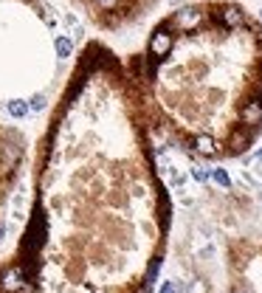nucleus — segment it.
Listing matches in <instances>:
<instances>
[{
  "label": "nucleus",
  "instance_id": "1",
  "mask_svg": "<svg viewBox=\"0 0 262 293\" xmlns=\"http://www.w3.org/2000/svg\"><path fill=\"white\" fill-rule=\"evenodd\" d=\"M169 48H172V34L166 25H161L153 34V40H150V56H153V60H164V56L169 54Z\"/></svg>",
  "mask_w": 262,
  "mask_h": 293
},
{
  "label": "nucleus",
  "instance_id": "2",
  "mask_svg": "<svg viewBox=\"0 0 262 293\" xmlns=\"http://www.w3.org/2000/svg\"><path fill=\"white\" fill-rule=\"evenodd\" d=\"M240 119H243L245 124H259L262 122V96H256V99H248V102L240 107Z\"/></svg>",
  "mask_w": 262,
  "mask_h": 293
},
{
  "label": "nucleus",
  "instance_id": "3",
  "mask_svg": "<svg viewBox=\"0 0 262 293\" xmlns=\"http://www.w3.org/2000/svg\"><path fill=\"white\" fill-rule=\"evenodd\" d=\"M25 285V271L23 268H12L3 274V279H0V287L6 293H20V287Z\"/></svg>",
  "mask_w": 262,
  "mask_h": 293
},
{
  "label": "nucleus",
  "instance_id": "4",
  "mask_svg": "<svg viewBox=\"0 0 262 293\" xmlns=\"http://www.w3.org/2000/svg\"><path fill=\"white\" fill-rule=\"evenodd\" d=\"M175 23L181 25V28H192V25L200 23V12H197V9H183V12L175 14Z\"/></svg>",
  "mask_w": 262,
  "mask_h": 293
},
{
  "label": "nucleus",
  "instance_id": "5",
  "mask_svg": "<svg viewBox=\"0 0 262 293\" xmlns=\"http://www.w3.org/2000/svg\"><path fill=\"white\" fill-rule=\"evenodd\" d=\"M220 20L226 25H231V28H237V25H243V12H240L237 6H228V9L220 12Z\"/></svg>",
  "mask_w": 262,
  "mask_h": 293
},
{
  "label": "nucleus",
  "instance_id": "6",
  "mask_svg": "<svg viewBox=\"0 0 262 293\" xmlns=\"http://www.w3.org/2000/svg\"><path fill=\"white\" fill-rule=\"evenodd\" d=\"M54 48H56V56H60V60H68V56L73 54V40L65 37V34H60L54 40Z\"/></svg>",
  "mask_w": 262,
  "mask_h": 293
},
{
  "label": "nucleus",
  "instance_id": "7",
  "mask_svg": "<svg viewBox=\"0 0 262 293\" xmlns=\"http://www.w3.org/2000/svg\"><path fill=\"white\" fill-rule=\"evenodd\" d=\"M6 110H9V116H14V119H25L31 113L25 99H12V102L6 104Z\"/></svg>",
  "mask_w": 262,
  "mask_h": 293
},
{
  "label": "nucleus",
  "instance_id": "8",
  "mask_svg": "<svg viewBox=\"0 0 262 293\" xmlns=\"http://www.w3.org/2000/svg\"><path fill=\"white\" fill-rule=\"evenodd\" d=\"M195 150H197V153H203V155H214V153H217V144H214L212 135H197V138H195Z\"/></svg>",
  "mask_w": 262,
  "mask_h": 293
},
{
  "label": "nucleus",
  "instance_id": "9",
  "mask_svg": "<svg viewBox=\"0 0 262 293\" xmlns=\"http://www.w3.org/2000/svg\"><path fill=\"white\" fill-rule=\"evenodd\" d=\"M45 104H48V99H45V93H34V96L28 99V110L31 113H43Z\"/></svg>",
  "mask_w": 262,
  "mask_h": 293
},
{
  "label": "nucleus",
  "instance_id": "10",
  "mask_svg": "<svg viewBox=\"0 0 262 293\" xmlns=\"http://www.w3.org/2000/svg\"><path fill=\"white\" fill-rule=\"evenodd\" d=\"M212 178H214V183L223 186V189H231V178H228L226 169H212Z\"/></svg>",
  "mask_w": 262,
  "mask_h": 293
},
{
  "label": "nucleus",
  "instance_id": "11",
  "mask_svg": "<svg viewBox=\"0 0 262 293\" xmlns=\"http://www.w3.org/2000/svg\"><path fill=\"white\" fill-rule=\"evenodd\" d=\"M20 155H23V150H20V146H14V144H9V146H6V150H3V161H6V164H9V166H12V164H14V161H17V158H20Z\"/></svg>",
  "mask_w": 262,
  "mask_h": 293
},
{
  "label": "nucleus",
  "instance_id": "12",
  "mask_svg": "<svg viewBox=\"0 0 262 293\" xmlns=\"http://www.w3.org/2000/svg\"><path fill=\"white\" fill-rule=\"evenodd\" d=\"M65 23H68V25H71V28H73V37H76V40H79V37L85 34V28H82V25H79V20H76V14L65 12Z\"/></svg>",
  "mask_w": 262,
  "mask_h": 293
},
{
  "label": "nucleus",
  "instance_id": "13",
  "mask_svg": "<svg viewBox=\"0 0 262 293\" xmlns=\"http://www.w3.org/2000/svg\"><path fill=\"white\" fill-rule=\"evenodd\" d=\"M119 0H93V6H99L102 12H110V9H116Z\"/></svg>",
  "mask_w": 262,
  "mask_h": 293
},
{
  "label": "nucleus",
  "instance_id": "14",
  "mask_svg": "<svg viewBox=\"0 0 262 293\" xmlns=\"http://www.w3.org/2000/svg\"><path fill=\"white\" fill-rule=\"evenodd\" d=\"M192 175H195V181H200V183H206V181H209V172H206V169H200V166H195V169H192Z\"/></svg>",
  "mask_w": 262,
  "mask_h": 293
},
{
  "label": "nucleus",
  "instance_id": "15",
  "mask_svg": "<svg viewBox=\"0 0 262 293\" xmlns=\"http://www.w3.org/2000/svg\"><path fill=\"white\" fill-rule=\"evenodd\" d=\"M158 293H178V285H175V282H164Z\"/></svg>",
  "mask_w": 262,
  "mask_h": 293
},
{
  "label": "nucleus",
  "instance_id": "16",
  "mask_svg": "<svg viewBox=\"0 0 262 293\" xmlns=\"http://www.w3.org/2000/svg\"><path fill=\"white\" fill-rule=\"evenodd\" d=\"M231 293H254V290H251V285L240 282V285H234V287H231Z\"/></svg>",
  "mask_w": 262,
  "mask_h": 293
},
{
  "label": "nucleus",
  "instance_id": "17",
  "mask_svg": "<svg viewBox=\"0 0 262 293\" xmlns=\"http://www.w3.org/2000/svg\"><path fill=\"white\" fill-rule=\"evenodd\" d=\"M3 234H6V223H0V240H3Z\"/></svg>",
  "mask_w": 262,
  "mask_h": 293
},
{
  "label": "nucleus",
  "instance_id": "18",
  "mask_svg": "<svg viewBox=\"0 0 262 293\" xmlns=\"http://www.w3.org/2000/svg\"><path fill=\"white\" fill-rule=\"evenodd\" d=\"M259 17H262V12H259Z\"/></svg>",
  "mask_w": 262,
  "mask_h": 293
}]
</instances>
